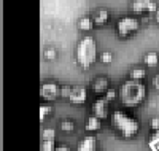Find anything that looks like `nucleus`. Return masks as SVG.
Returning a JSON list of instances; mask_svg holds the SVG:
<instances>
[{"label": "nucleus", "instance_id": "obj_1", "mask_svg": "<svg viewBox=\"0 0 159 151\" xmlns=\"http://www.w3.org/2000/svg\"><path fill=\"white\" fill-rule=\"evenodd\" d=\"M118 97L121 103L127 108H135L143 103L147 97V86L137 80H126L118 89Z\"/></svg>", "mask_w": 159, "mask_h": 151}, {"label": "nucleus", "instance_id": "obj_2", "mask_svg": "<svg viewBox=\"0 0 159 151\" xmlns=\"http://www.w3.org/2000/svg\"><path fill=\"white\" fill-rule=\"evenodd\" d=\"M97 61V42L92 37H83L76 45V62L83 70L89 68Z\"/></svg>", "mask_w": 159, "mask_h": 151}, {"label": "nucleus", "instance_id": "obj_3", "mask_svg": "<svg viewBox=\"0 0 159 151\" xmlns=\"http://www.w3.org/2000/svg\"><path fill=\"white\" fill-rule=\"evenodd\" d=\"M111 122H113L115 129L118 130V134L121 137H124V139H132L140 130L139 119L124 113L123 110H115L111 115Z\"/></svg>", "mask_w": 159, "mask_h": 151}, {"label": "nucleus", "instance_id": "obj_4", "mask_svg": "<svg viewBox=\"0 0 159 151\" xmlns=\"http://www.w3.org/2000/svg\"><path fill=\"white\" fill-rule=\"evenodd\" d=\"M115 30L121 38H129L140 30V19L137 16H123L116 21Z\"/></svg>", "mask_w": 159, "mask_h": 151}, {"label": "nucleus", "instance_id": "obj_5", "mask_svg": "<svg viewBox=\"0 0 159 151\" xmlns=\"http://www.w3.org/2000/svg\"><path fill=\"white\" fill-rule=\"evenodd\" d=\"M157 3L156 0H132L130 3V10L135 16H147L151 13L157 11Z\"/></svg>", "mask_w": 159, "mask_h": 151}, {"label": "nucleus", "instance_id": "obj_6", "mask_svg": "<svg viewBox=\"0 0 159 151\" xmlns=\"http://www.w3.org/2000/svg\"><path fill=\"white\" fill-rule=\"evenodd\" d=\"M67 100L72 105H83V103H86V100H88V89L84 86H81V85L70 86Z\"/></svg>", "mask_w": 159, "mask_h": 151}, {"label": "nucleus", "instance_id": "obj_7", "mask_svg": "<svg viewBox=\"0 0 159 151\" xmlns=\"http://www.w3.org/2000/svg\"><path fill=\"white\" fill-rule=\"evenodd\" d=\"M61 88L56 81H45V83L40 86V97L43 100H52L61 95Z\"/></svg>", "mask_w": 159, "mask_h": 151}, {"label": "nucleus", "instance_id": "obj_8", "mask_svg": "<svg viewBox=\"0 0 159 151\" xmlns=\"http://www.w3.org/2000/svg\"><path fill=\"white\" fill-rule=\"evenodd\" d=\"M92 115L97 116L99 119H105L108 118V100L105 97H97L91 105Z\"/></svg>", "mask_w": 159, "mask_h": 151}, {"label": "nucleus", "instance_id": "obj_9", "mask_svg": "<svg viewBox=\"0 0 159 151\" xmlns=\"http://www.w3.org/2000/svg\"><path fill=\"white\" fill-rule=\"evenodd\" d=\"M92 91H94V94L96 95H105L108 92V89H110V81H108V78L107 76H97L94 81H92Z\"/></svg>", "mask_w": 159, "mask_h": 151}, {"label": "nucleus", "instance_id": "obj_10", "mask_svg": "<svg viewBox=\"0 0 159 151\" xmlns=\"http://www.w3.org/2000/svg\"><path fill=\"white\" fill-rule=\"evenodd\" d=\"M97 149V139L94 135H86L76 145V151H96Z\"/></svg>", "mask_w": 159, "mask_h": 151}, {"label": "nucleus", "instance_id": "obj_11", "mask_svg": "<svg viewBox=\"0 0 159 151\" xmlns=\"http://www.w3.org/2000/svg\"><path fill=\"white\" fill-rule=\"evenodd\" d=\"M108 10L107 8H97L94 11V15H92V19H94V24L96 25H103V24H107L108 22Z\"/></svg>", "mask_w": 159, "mask_h": 151}, {"label": "nucleus", "instance_id": "obj_12", "mask_svg": "<svg viewBox=\"0 0 159 151\" xmlns=\"http://www.w3.org/2000/svg\"><path fill=\"white\" fill-rule=\"evenodd\" d=\"M100 121H102V119H99V118L94 116V115L88 116L86 121H84V127H86V130H89V132H96V130H99V129H100Z\"/></svg>", "mask_w": 159, "mask_h": 151}, {"label": "nucleus", "instance_id": "obj_13", "mask_svg": "<svg viewBox=\"0 0 159 151\" xmlns=\"http://www.w3.org/2000/svg\"><path fill=\"white\" fill-rule=\"evenodd\" d=\"M143 62H145V65L150 67V68L157 67V64H159V54L156 51H148L143 56Z\"/></svg>", "mask_w": 159, "mask_h": 151}, {"label": "nucleus", "instance_id": "obj_14", "mask_svg": "<svg viewBox=\"0 0 159 151\" xmlns=\"http://www.w3.org/2000/svg\"><path fill=\"white\" fill-rule=\"evenodd\" d=\"M94 19L89 18V16H83L81 19L78 21V29L81 32H91L92 29H94Z\"/></svg>", "mask_w": 159, "mask_h": 151}, {"label": "nucleus", "instance_id": "obj_15", "mask_svg": "<svg viewBox=\"0 0 159 151\" xmlns=\"http://www.w3.org/2000/svg\"><path fill=\"white\" fill-rule=\"evenodd\" d=\"M129 78L137 80V81H143L145 78H147V70H145V68H140V67H135L129 72Z\"/></svg>", "mask_w": 159, "mask_h": 151}, {"label": "nucleus", "instance_id": "obj_16", "mask_svg": "<svg viewBox=\"0 0 159 151\" xmlns=\"http://www.w3.org/2000/svg\"><path fill=\"white\" fill-rule=\"evenodd\" d=\"M59 126H61L62 132H73L75 130V121H72V119H62L59 122Z\"/></svg>", "mask_w": 159, "mask_h": 151}, {"label": "nucleus", "instance_id": "obj_17", "mask_svg": "<svg viewBox=\"0 0 159 151\" xmlns=\"http://www.w3.org/2000/svg\"><path fill=\"white\" fill-rule=\"evenodd\" d=\"M52 113V107L49 103H42L40 105V121H45L46 116H49Z\"/></svg>", "mask_w": 159, "mask_h": 151}, {"label": "nucleus", "instance_id": "obj_18", "mask_svg": "<svg viewBox=\"0 0 159 151\" xmlns=\"http://www.w3.org/2000/svg\"><path fill=\"white\" fill-rule=\"evenodd\" d=\"M54 137H56V130H54V129L45 127V129L42 130V139H43V140H54Z\"/></svg>", "mask_w": 159, "mask_h": 151}, {"label": "nucleus", "instance_id": "obj_19", "mask_svg": "<svg viewBox=\"0 0 159 151\" xmlns=\"http://www.w3.org/2000/svg\"><path fill=\"white\" fill-rule=\"evenodd\" d=\"M99 57H100V62L102 64H110L111 61H113V53L111 51H102L100 54H99Z\"/></svg>", "mask_w": 159, "mask_h": 151}, {"label": "nucleus", "instance_id": "obj_20", "mask_svg": "<svg viewBox=\"0 0 159 151\" xmlns=\"http://www.w3.org/2000/svg\"><path fill=\"white\" fill-rule=\"evenodd\" d=\"M43 57L48 61H54V59H57V51L54 48H46L43 51Z\"/></svg>", "mask_w": 159, "mask_h": 151}, {"label": "nucleus", "instance_id": "obj_21", "mask_svg": "<svg viewBox=\"0 0 159 151\" xmlns=\"http://www.w3.org/2000/svg\"><path fill=\"white\" fill-rule=\"evenodd\" d=\"M42 151H56L54 140H43L42 142Z\"/></svg>", "mask_w": 159, "mask_h": 151}, {"label": "nucleus", "instance_id": "obj_22", "mask_svg": "<svg viewBox=\"0 0 159 151\" xmlns=\"http://www.w3.org/2000/svg\"><path fill=\"white\" fill-rule=\"evenodd\" d=\"M150 126H151V130H154V132H159V116H154V118H151V121H150Z\"/></svg>", "mask_w": 159, "mask_h": 151}, {"label": "nucleus", "instance_id": "obj_23", "mask_svg": "<svg viewBox=\"0 0 159 151\" xmlns=\"http://www.w3.org/2000/svg\"><path fill=\"white\" fill-rule=\"evenodd\" d=\"M116 94H118V92H116L115 89H108V92L105 94V99H107V100L110 102V100H113V99L116 97Z\"/></svg>", "mask_w": 159, "mask_h": 151}, {"label": "nucleus", "instance_id": "obj_24", "mask_svg": "<svg viewBox=\"0 0 159 151\" xmlns=\"http://www.w3.org/2000/svg\"><path fill=\"white\" fill-rule=\"evenodd\" d=\"M151 83H153V88L159 91V73L153 76V81H151Z\"/></svg>", "mask_w": 159, "mask_h": 151}, {"label": "nucleus", "instance_id": "obj_25", "mask_svg": "<svg viewBox=\"0 0 159 151\" xmlns=\"http://www.w3.org/2000/svg\"><path fill=\"white\" fill-rule=\"evenodd\" d=\"M56 151H70V148L67 145H59V146H56Z\"/></svg>", "mask_w": 159, "mask_h": 151}, {"label": "nucleus", "instance_id": "obj_26", "mask_svg": "<svg viewBox=\"0 0 159 151\" xmlns=\"http://www.w3.org/2000/svg\"><path fill=\"white\" fill-rule=\"evenodd\" d=\"M154 21H156V22L159 24V8H157V11L154 13Z\"/></svg>", "mask_w": 159, "mask_h": 151}]
</instances>
